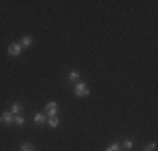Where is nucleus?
Segmentation results:
<instances>
[{"label": "nucleus", "instance_id": "39448f33", "mask_svg": "<svg viewBox=\"0 0 158 151\" xmlns=\"http://www.w3.org/2000/svg\"><path fill=\"white\" fill-rule=\"evenodd\" d=\"M22 111H24V106H22V103H19V101H15V103H12V106H10V112H12L14 116L20 114Z\"/></svg>", "mask_w": 158, "mask_h": 151}, {"label": "nucleus", "instance_id": "f8f14e48", "mask_svg": "<svg viewBox=\"0 0 158 151\" xmlns=\"http://www.w3.org/2000/svg\"><path fill=\"white\" fill-rule=\"evenodd\" d=\"M106 151H121V145L119 143H113L111 146H108Z\"/></svg>", "mask_w": 158, "mask_h": 151}, {"label": "nucleus", "instance_id": "ddd939ff", "mask_svg": "<svg viewBox=\"0 0 158 151\" xmlns=\"http://www.w3.org/2000/svg\"><path fill=\"white\" fill-rule=\"evenodd\" d=\"M20 151H34V145H31V143H24V145L20 146Z\"/></svg>", "mask_w": 158, "mask_h": 151}, {"label": "nucleus", "instance_id": "9d476101", "mask_svg": "<svg viewBox=\"0 0 158 151\" xmlns=\"http://www.w3.org/2000/svg\"><path fill=\"white\" fill-rule=\"evenodd\" d=\"M79 77H81V76H79L77 71H71V72H69V81L71 82H77Z\"/></svg>", "mask_w": 158, "mask_h": 151}, {"label": "nucleus", "instance_id": "1a4fd4ad", "mask_svg": "<svg viewBox=\"0 0 158 151\" xmlns=\"http://www.w3.org/2000/svg\"><path fill=\"white\" fill-rule=\"evenodd\" d=\"M34 123H37V124H44V123H46V116H44L42 112H37V114L34 116Z\"/></svg>", "mask_w": 158, "mask_h": 151}, {"label": "nucleus", "instance_id": "4468645a", "mask_svg": "<svg viewBox=\"0 0 158 151\" xmlns=\"http://www.w3.org/2000/svg\"><path fill=\"white\" fill-rule=\"evenodd\" d=\"M156 149V143L153 141V143H150V145H146L145 148H143V151H155Z\"/></svg>", "mask_w": 158, "mask_h": 151}, {"label": "nucleus", "instance_id": "0eeeda50", "mask_svg": "<svg viewBox=\"0 0 158 151\" xmlns=\"http://www.w3.org/2000/svg\"><path fill=\"white\" fill-rule=\"evenodd\" d=\"M24 123H25V118L22 114H17V116H14V124H15V126H24Z\"/></svg>", "mask_w": 158, "mask_h": 151}, {"label": "nucleus", "instance_id": "6e6552de", "mask_svg": "<svg viewBox=\"0 0 158 151\" xmlns=\"http://www.w3.org/2000/svg\"><path fill=\"white\" fill-rule=\"evenodd\" d=\"M47 124L52 128V129L59 128V118H57V116H54V118H49V119H47Z\"/></svg>", "mask_w": 158, "mask_h": 151}, {"label": "nucleus", "instance_id": "20e7f679", "mask_svg": "<svg viewBox=\"0 0 158 151\" xmlns=\"http://www.w3.org/2000/svg\"><path fill=\"white\" fill-rule=\"evenodd\" d=\"M0 123H2L3 126H10V124H14V114L10 111H5L2 116H0Z\"/></svg>", "mask_w": 158, "mask_h": 151}, {"label": "nucleus", "instance_id": "423d86ee", "mask_svg": "<svg viewBox=\"0 0 158 151\" xmlns=\"http://www.w3.org/2000/svg\"><path fill=\"white\" fill-rule=\"evenodd\" d=\"M32 44H34V39L31 35H24L20 39V45H22V47H31Z\"/></svg>", "mask_w": 158, "mask_h": 151}, {"label": "nucleus", "instance_id": "7ed1b4c3", "mask_svg": "<svg viewBox=\"0 0 158 151\" xmlns=\"http://www.w3.org/2000/svg\"><path fill=\"white\" fill-rule=\"evenodd\" d=\"M7 51H9V54L12 55V57H19L20 52H22V45H20V42H12Z\"/></svg>", "mask_w": 158, "mask_h": 151}, {"label": "nucleus", "instance_id": "f257e3e1", "mask_svg": "<svg viewBox=\"0 0 158 151\" xmlns=\"http://www.w3.org/2000/svg\"><path fill=\"white\" fill-rule=\"evenodd\" d=\"M74 94H76L77 97H84V96H89V88L86 82L82 81H77L76 84H74Z\"/></svg>", "mask_w": 158, "mask_h": 151}, {"label": "nucleus", "instance_id": "9b49d317", "mask_svg": "<svg viewBox=\"0 0 158 151\" xmlns=\"http://www.w3.org/2000/svg\"><path fill=\"white\" fill-rule=\"evenodd\" d=\"M133 148V141H131V139H125V141H123V145H121V149H131Z\"/></svg>", "mask_w": 158, "mask_h": 151}, {"label": "nucleus", "instance_id": "f03ea898", "mask_svg": "<svg viewBox=\"0 0 158 151\" xmlns=\"http://www.w3.org/2000/svg\"><path fill=\"white\" fill-rule=\"evenodd\" d=\"M57 109H59V104L56 103V101H51V103L46 104V112L49 118H54V116H57Z\"/></svg>", "mask_w": 158, "mask_h": 151}]
</instances>
